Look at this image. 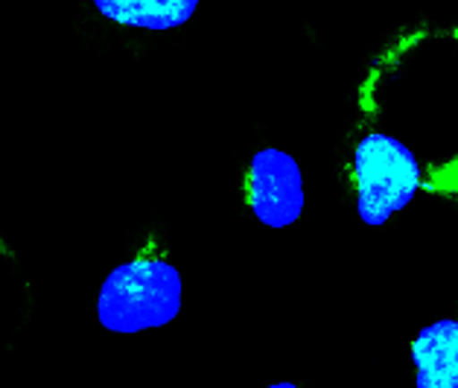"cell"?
I'll use <instances>...</instances> for the list:
<instances>
[{
	"label": "cell",
	"mask_w": 458,
	"mask_h": 388,
	"mask_svg": "<svg viewBox=\"0 0 458 388\" xmlns=\"http://www.w3.org/2000/svg\"><path fill=\"white\" fill-rule=\"evenodd\" d=\"M182 313V274L175 266L140 257L117 266L97 298L99 325L111 333L164 327Z\"/></svg>",
	"instance_id": "1"
},
{
	"label": "cell",
	"mask_w": 458,
	"mask_h": 388,
	"mask_svg": "<svg viewBox=\"0 0 458 388\" xmlns=\"http://www.w3.org/2000/svg\"><path fill=\"white\" fill-rule=\"evenodd\" d=\"M356 207L365 225L383 222L403 210L420 187V164L403 140L371 131L356 143L353 155Z\"/></svg>",
	"instance_id": "2"
},
{
	"label": "cell",
	"mask_w": 458,
	"mask_h": 388,
	"mask_svg": "<svg viewBox=\"0 0 458 388\" xmlns=\"http://www.w3.org/2000/svg\"><path fill=\"white\" fill-rule=\"evenodd\" d=\"M249 205L254 216L269 228H286L304 210L301 166L284 149L254 152L249 166Z\"/></svg>",
	"instance_id": "3"
},
{
	"label": "cell",
	"mask_w": 458,
	"mask_h": 388,
	"mask_svg": "<svg viewBox=\"0 0 458 388\" xmlns=\"http://www.w3.org/2000/svg\"><path fill=\"white\" fill-rule=\"evenodd\" d=\"M418 388H458V321L444 318L423 327L411 342Z\"/></svg>",
	"instance_id": "4"
},
{
	"label": "cell",
	"mask_w": 458,
	"mask_h": 388,
	"mask_svg": "<svg viewBox=\"0 0 458 388\" xmlns=\"http://www.w3.org/2000/svg\"><path fill=\"white\" fill-rule=\"evenodd\" d=\"M108 21L138 30H175L187 24L199 9V0H94Z\"/></svg>",
	"instance_id": "5"
}]
</instances>
